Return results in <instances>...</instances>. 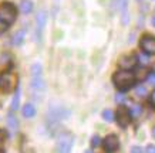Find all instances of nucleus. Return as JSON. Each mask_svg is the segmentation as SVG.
<instances>
[{"mask_svg":"<svg viewBox=\"0 0 155 153\" xmlns=\"http://www.w3.org/2000/svg\"><path fill=\"white\" fill-rule=\"evenodd\" d=\"M113 82L118 89L127 91V89L131 88L132 85H134V82H135V75H134V72H130V71H127V70L118 71V72L114 74Z\"/></svg>","mask_w":155,"mask_h":153,"instance_id":"f257e3e1","label":"nucleus"},{"mask_svg":"<svg viewBox=\"0 0 155 153\" xmlns=\"http://www.w3.org/2000/svg\"><path fill=\"white\" fill-rule=\"evenodd\" d=\"M16 16H17V11L12 3H3L0 6V20L2 21L12 24L16 20Z\"/></svg>","mask_w":155,"mask_h":153,"instance_id":"f03ea898","label":"nucleus"},{"mask_svg":"<svg viewBox=\"0 0 155 153\" xmlns=\"http://www.w3.org/2000/svg\"><path fill=\"white\" fill-rule=\"evenodd\" d=\"M73 148V135L64 132L58 136L57 140V153H71Z\"/></svg>","mask_w":155,"mask_h":153,"instance_id":"7ed1b4c3","label":"nucleus"},{"mask_svg":"<svg viewBox=\"0 0 155 153\" xmlns=\"http://www.w3.org/2000/svg\"><path fill=\"white\" fill-rule=\"evenodd\" d=\"M16 75L12 72H5V74L0 75V89L5 91V92H10L16 88Z\"/></svg>","mask_w":155,"mask_h":153,"instance_id":"20e7f679","label":"nucleus"},{"mask_svg":"<svg viewBox=\"0 0 155 153\" xmlns=\"http://www.w3.org/2000/svg\"><path fill=\"white\" fill-rule=\"evenodd\" d=\"M131 113H130V111H128L127 108H124L121 107L120 109L117 111V122H118V125L121 126V128H127L128 125H130V121H131Z\"/></svg>","mask_w":155,"mask_h":153,"instance_id":"39448f33","label":"nucleus"},{"mask_svg":"<svg viewBox=\"0 0 155 153\" xmlns=\"http://www.w3.org/2000/svg\"><path fill=\"white\" fill-rule=\"evenodd\" d=\"M138 62V57L135 56H124L120 58V61H118V65H120V68H122V70H132L134 67H135V64Z\"/></svg>","mask_w":155,"mask_h":153,"instance_id":"423d86ee","label":"nucleus"},{"mask_svg":"<svg viewBox=\"0 0 155 153\" xmlns=\"http://www.w3.org/2000/svg\"><path fill=\"white\" fill-rule=\"evenodd\" d=\"M140 46H141V48L147 54H150V56L151 54H155V38L154 37H151V36L142 37Z\"/></svg>","mask_w":155,"mask_h":153,"instance_id":"0eeeda50","label":"nucleus"},{"mask_svg":"<svg viewBox=\"0 0 155 153\" xmlns=\"http://www.w3.org/2000/svg\"><path fill=\"white\" fill-rule=\"evenodd\" d=\"M118 148H120V140H118V138L115 135H110V136H107L104 139V149H105V152L113 153Z\"/></svg>","mask_w":155,"mask_h":153,"instance_id":"6e6552de","label":"nucleus"},{"mask_svg":"<svg viewBox=\"0 0 155 153\" xmlns=\"http://www.w3.org/2000/svg\"><path fill=\"white\" fill-rule=\"evenodd\" d=\"M46 21H47V13L41 10L37 13V17H36V31H37V37H41V33L44 30V26H46Z\"/></svg>","mask_w":155,"mask_h":153,"instance_id":"1a4fd4ad","label":"nucleus"},{"mask_svg":"<svg viewBox=\"0 0 155 153\" xmlns=\"http://www.w3.org/2000/svg\"><path fill=\"white\" fill-rule=\"evenodd\" d=\"M117 6L121 11L122 24H128V0H117Z\"/></svg>","mask_w":155,"mask_h":153,"instance_id":"9d476101","label":"nucleus"},{"mask_svg":"<svg viewBox=\"0 0 155 153\" xmlns=\"http://www.w3.org/2000/svg\"><path fill=\"white\" fill-rule=\"evenodd\" d=\"M7 126H9V129L12 133H16V132H17L19 122H17V119L14 118L13 113H9V115H7Z\"/></svg>","mask_w":155,"mask_h":153,"instance_id":"9b49d317","label":"nucleus"},{"mask_svg":"<svg viewBox=\"0 0 155 153\" xmlns=\"http://www.w3.org/2000/svg\"><path fill=\"white\" fill-rule=\"evenodd\" d=\"M24 38H26V31H24V30H20V31H17L13 36L12 44H13V46H20V44L24 41Z\"/></svg>","mask_w":155,"mask_h":153,"instance_id":"f8f14e48","label":"nucleus"},{"mask_svg":"<svg viewBox=\"0 0 155 153\" xmlns=\"http://www.w3.org/2000/svg\"><path fill=\"white\" fill-rule=\"evenodd\" d=\"M36 115V108L31 104H26L23 107V116L24 118H33Z\"/></svg>","mask_w":155,"mask_h":153,"instance_id":"ddd939ff","label":"nucleus"},{"mask_svg":"<svg viewBox=\"0 0 155 153\" xmlns=\"http://www.w3.org/2000/svg\"><path fill=\"white\" fill-rule=\"evenodd\" d=\"M20 105V88L17 87V92L14 94L13 101H12V111H17Z\"/></svg>","mask_w":155,"mask_h":153,"instance_id":"4468645a","label":"nucleus"},{"mask_svg":"<svg viewBox=\"0 0 155 153\" xmlns=\"http://www.w3.org/2000/svg\"><path fill=\"white\" fill-rule=\"evenodd\" d=\"M130 113H131L132 118H138V116H141L142 107H141V105H137V104H134V105L130 108Z\"/></svg>","mask_w":155,"mask_h":153,"instance_id":"2eb2a0df","label":"nucleus"},{"mask_svg":"<svg viewBox=\"0 0 155 153\" xmlns=\"http://www.w3.org/2000/svg\"><path fill=\"white\" fill-rule=\"evenodd\" d=\"M20 10H21L23 14H28L33 10V5L30 2H27V0H24V2H21V5H20Z\"/></svg>","mask_w":155,"mask_h":153,"instance_id":"dca6fc26","label":"nucleus"},{"mask_svg":"<svg viewBox=\"0 0 155 153\" xmlns=\"http://www.w3.org/2000/svg\"><path fill=\"white\" fill-rule=\"evenodd\" d=\"M135 95L138 98H145L147 95H148V91H147V88L144 85H138L135 88Z\"/></svg>","mask_w":155,"mask_h":153,"instance_id":"f3484780","label":"nucleus"},{"mask_svg":"<svg viewBox=\"0 0 155 153\" xmlns=\"http://www.w3.org/2000/svg\"><path fill=\"white\" fill-rule=\"evenodd\" d=\"M103 119L107 122H113L114 121V112L111 109H105L103 112Z\"/></svg>","mask_w":155,"mask_h":153,"instance_id":"a211bd4d","label":"nucleus"},{"mask_svg":"<svg viewBox=\"0 0 155 153\" xmlns=\"http://www.w3.org/2000/svg\"><path fill=\"white\" fill-rule=\"evenodd\" d=\"M150 54H141V56L138 57V61H140V62H141V65H148L150 64Z\"/></svg>","mask_w":155,"mask_h":153,"instance_id":"6ab92c4d","label":"nucleus"},{"mask_svg":"<svg viewBox=\"0 0 155 153\" xmlns=\"http://www.w3.org/2000/svg\"><path fill=\"white\" fill-rule=\"evenodd\" d=\"M100 143H101V139H100L98 136H97V135L93 136V139H91V146H93V148H98Z\"/></svg>","mask_w":155,"mask_h":153,"instance_id":"aec40b11","label":"nucleus"},{"mask_svg":"<svg viewBox=\"0 0 155 153\" xmlns=\"http://www.w3.org/2000/svg\"><path fill=\"white\" fill-rule=\"evenodd\" d=\"M147 81H148V84H151V85L155 87V72H150L148 77H147Z\"/></svg>","mask_w":155,"mask_h":153,"instance_id":"412c9836","label":"nucleus"},{"mask_svg":"<svg viewBox=\"0 0 155 153\" xmlns=\"http://www.w3.org/2000/svg\"><path fill=\"white\" fill-rule=\"evenodd\" d=\"M124 101H125V95H124V94H117V95H115V102L122 104Z\"/></svg>","mask_w":155,"mask_h":153,"instance_id":"4be33fe9","label":"nucleus"},{"mask_svg":"<svg viewBox=\"0 0 155 153\" xmlns=\"http://www.w3.org/2000/svg\"><path fill=\"white\" fill-rule=\"evenodd\" d=\"M6 136H7V135H6L5 130L0 129V146H2V145H3V143L6 142Z\"/></svg>","mask_w":155,"mask_h":153,"instance_id":"5701e85b","label":"nucleus"},{"mask_svg":"<svg viewBox=\"0 0 155 153\" xmlns=\"http://www.w3.org/2000/svg\"><path fill=\"white\" fill-rule=\"evenodd\" d=\"M7 26H9V24L0 20V34H3V33H5L6 30H7Z\"/></svg>","mask_w":155,"mask_h":153,"instance_id":"b1692460","label":"nucleus"},{"mask_svg":"<svg viewBox=\"0 0 155 153\" xmlns=\"http://www.w3.org/2000/svg\"><path fill=\"white\" fill-rule=\"evenodd\" d=\"M147 153H155V146L154 145H148V146H147Z\"/></svg>","mask_w":155,"mask_h":153,"instance_id":"393cba45","label":"nucleus"},{"mask_svg":"<svg viewBox=\"0 0 155 153\" xmlns=\"http://www.w3.org/2000/svg\"><path fill=\"white\" fill-rule=\"evenodd\" d=\"M131 153H142V149L140 148V146H134V148L131 149Z\"/></svg>","mask_w":155,"mask_h":153,"instance_id":"a878e982","label":"nucleus"},{"mask_svg":"<svg viewBox=\"0 0 155 153\" xmlns=\"http://www.w3.org/2000/svg\"><path fill=\"white\" fill-rule=\"evenodd\" d=\"M151 104H152V105L155 107V91L152 92V95H151Z\"/></svg>","mask_w":155,"mask_h":153,"instance_id":"bb28decb","label":"nucleus"},{"mask_svg":"<svg viewBox=\"0 0 155 153\" xmlns=\"http://www.w3.org/2000/svg\"><path fill=\"white\" fill-rule=\"evenodd\" d=\"M151 24L155 27V17H152V19H151Z\"/></svg>","mask_w":155,"mask_h":153,"instance_id":"cd10ccee","label":"nucleus"},{"mask_svg":"<svg viewBox=\"0 0 155 153\" xmlns=\"http://www.w3.org/2000/svg\"><path fill=\"white\" fill-rule=\"evenodd\" d=\"M152 72H155V62H154V65H152Z\"/></svg>","mask_w":155,"mask_h":153,"instance_id":"c85d7f7f","label":"nucleus"},{"mask_svg":"<svg viewBox=\"0 0 155 153\" xmlns=\"http://www.w3.org/2000/svg\"><path fill=\"white\" fill-rule=\"evenodd\" d=\"M152 136H154V138H155V128H154V129H152Z\"/></svg>","mask_w":155,"mask_h":153,"instance_id":"c756f323","label":"nucleus"},{"mask_svg":"<svg viewBox=\"0 0 155 153\" xmlns=\"http://www.w3.org/2000/svg\"><path fill=\"white\" fill-rule=\"evenodd\" d=\"M84 153H93V152H91V150H85Z\"/></svg>","mask_w":155,"mask_h":153,"instance_id":"7c9ffc66","label":"nucleus"}]
</instances>
